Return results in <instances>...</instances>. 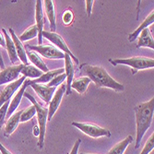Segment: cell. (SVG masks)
<instances>
[{
  "instance_id": "obj_1",
  "label": "cell",
  "mask_w": 154,
  "mask_h": 154,
  "mask_svg": "<svg viewBox=\"0 0 154 154\" xmlns=\"http://www.w3.org/2000/svg\"><path fill=\"white\" fill-rule=\"evenodd\" d=\"M136 125H137V140L135 149H138L140 142L148 129L150 128L154 114V98L146 103H139L134 107Z\"/></svg>"
},
{
  "instance_id": "obj_2",
  "label": "cell",
  "mask_w": 154,
  "mask_h": 154,
  "mask_svg": "<svg viewBox=\"0 0 154 154\" xmlns=\"http://www.w3.org/2000/svg\"><path fill=\"white\" fill-rule=\"evenodd\" d=\"M80 70L88 77L91 81H93L99 88H108L116 91H123L125 87L112 78L103 66L82 64Z\"/></svg>"
},
{
  "instance_id": "obj_3",
  "label": "cell",
  "mask_w": 154,
  "mask_h": 154,
  "mask_svg": "<svg viewBox=\"0 0 154 154\" xmlns=\"http://www.w3.org/2000/svg\"><path fill=\"white\" fill-rule=\"evenodd\" d=\"M23 96L28 98V100H30L32 102V105L35 107L37 118H38V127H39V130H40L38 148L40 149H42L45 145V132H46V123H47V116H48V108L42 106L29 93L25 92Z\"/></svg>"
},
{
  "instance_id": "obj_4",
  "label": "cell",
  "mask_w": 154,
  "mask_h": 154,
  "mask_svg": "<svg viewBox=\"0 0 154 154\" xmlns=\"http://www.w3.org/2000/svg\"><path fill=\"white\" fill-rule=\"evenodd\" d=\"M109 62L114 65H125L132 68V74H136L139 70L153 68L154 59L143 57H134L130 58H120V59H109Z\"/></svg>"
},
{
  "instance_id": "obj_5",
  "label": "cell",
  "mask_w": 154,
  "mask_h": 154,
  "mask_svg": "<svg viewBox=\"0 0 154 154\" xmlns=\"http://www.w3.org/2000/svg\"><path fill=\"white\" fill-rule=\"evenodd\" d=\"M72 125L75 128H77L81 132H83L84 134H86L89 137H91L94 138L102 137H111V132L108 129L101 128L100 125H97L95 124L73 122Z\"/></svg>"
},
{
  "instance_id": "obj_6",
  "label": "cell",
  "mask_w": 154,
  "mask_h": 154,
  "mask_svg": "<svg viewBox=\"0 0 154 154\" xmlns=\"http://www.w3.org/2000/svg\"><path fill=\"white\" fill-rule=\"evenodd\" d=\"M27 49L34 51L38 54H40L42 57H44L48 59H64L65 58V54L61 52L59 49H57L55 46L51 45H36L32 46L30 45H27Z\"/></svg>"
},
{
  "instance_id": "obj_7",
  "label": "cell",
  "mask_w": 154,
  "mask_h": 154,
  "mask_svg": "<svg viewBox=\"0 0 154 154\" xmlns=\"http://www.w3.org/2000/svg\"><path fill=\"white\" fill-rule=\"evenodd\" d=\"M43 37H45V39H47L49 42L54 45V46H55L57 49H59L61 52H63L66 54H68L69 57H71L72 61H74L76 64H79V59L75 57V55L72 54V52L70 51V49L68 48L67 45L66 44V42L64 41V39L62 38V36L57 32H43Z\"/></svg>"
},
{
  "instance_id": "obj_8",
  "label": "cell",
  "mask_w": 154,
  "mask_h": 154,
  "mask_svg": "<svg viewBox=\"0 0 154 154\" xmlns=\"http://www.w3.org/2000/svg\"><path fill=\"white\" fill-rule=\"evenodd\" d=\"M22 65L23 64L10 66L8 67H5L4 69H2L0 71V86L16 81V79H18L20 74Z\"/></svg>"
},
{
  "instance_id": "obj_9",
  "label": "cell",
  "mask_w": 154,
  "mask_h": 154,
  "mask_svg": "<svg viewBox=\"0 0 154 154\" xmlns=\"http://www.w3.org/2000/svg\"><path fill=\"white\" fill-rule=\"evenodd\" d=\"M25 77H20L16 81L11 82L4 88V90L0 92V107H1L5 103L10 101L12 96L17 92V91L21 87L23 82L25 81Z\"/></svg>"
},
{
  "instance_id": "obj_10",
  "label": "cell",
  "mask_w": 154,
  "mask_h": 154,
  "mask_svg": "<svg viewBox=\"0 0 154 154\" xmlns=\"http://www.w3.org/2000/svg\"><path fill=\"white\" fill-rule=\"evenodd\" d=\"M30 82H31V79H26L25 81L23 82V84L21 85V87L17 91V92L14 94V98L9 101V105H8V113H7V116L9 118L14 113H15V111L17 110V108L19 107L20 102H21V99L24 95V93L26 92V89L27 87L30 86Z\"/></svg>"
},
{
  "instance_id": "obj_11",
  "label": "cell",
  "mask_w": 154,
  "mask_h": 154,
  "mask_svg": "<svg viewBox=\"0 0 154 154\" xmlns=\"http://www.w3.org/2000/svg\"><path fill=\"white\" fill-rule=\"evenodd\" d=\"M65 93H66V85L65 84H61V85L59 86V88L54 93V96L49 103L47 121H50L53 118V116H54V114L57 113V111L59 108V105H60L61 101H62V98H63Z\"/></svg>"
},
{
  "instance_id": "obj_12",
  "label": "cell",
  "mask_w": 154,
  "mask_h": 154,
  "mask_svg": "<svg viewBox=\"0 0 154 154\" xmlns=\"http://www.w3.org/2000/svg\"><path fill=\"white\" fill-rule=\"evenodd\" d=\"M30 86L34 90L37 95L43 100L45 103H49L51 99L54 96V93L57 91V88L48 87L46 84H39V83H32V80L30 82Z\"/></svg>"
},
{
  "instance_id": "obj_13",
  "label": "cell",
  "mask_w": 154,
  "mask_h": 154,
  "mask_svg": "<svg viewBox=\"0 0 154 154\" xmlns=\"http://www.w3.org/2000/svg\"><path fill=\"white\" fill-rule=\"evenodd\" d=\"M65 74L66 77V94L70 95L71 94V83L74 79V73L75 68L74 64L72 62L71 57L68 54H65Z\"/></svg>"
},
{
  "instance_id": "obj_14",
  "label": "cell",
  "mask_w": 154,
  "mask_h": 154,
  "mask_svg": "<svg viewBox=\"0 0 154 154\" xmlns=\"http://www.w3.org/2000/svg\"><path fill=\"white\" fill-rule=\"evenodd\" d=\"M35 20H36V27L38 29V44L39 45H43V32H44V24H45V19H44V9H43V4L41 0L36 1V8H35Z\"/></svg>"
},
{
  "instance_id": "obj_15",
  "label": "cell",
  "mask_w": 154,
  "mask_h": 154,
  "mask_svg": "<svg viewBox=\"0 0 154 154\" xmlns=\"http://www.w3.org/2000/svg\"><path fill=\"white\" fill-rule=\"evenodd\" d=\"M9 33H10V36H11V39L13 41L14 45H15V47H16V52H17V55L19 59L22 62L23 65H28V60L27 58V54H26V48L25 46L22 45V43L20 42V40L19 39V37L15 34V32H14L13 29L9 28Z\"/></svg>"
},
{
  "instance_id": "obj_16",
  "label": "cell",
  "mask_w": 154,
  "mask_h": 154,
  "mask_svg": "<svg viewBox=\"0 0 154 154\" xmlns=\"http://www.w3.org/2000/svg\"><path fill=\"white\" fill-rule=\"evenodd\" d=\"M44 6L45 14L47 16V19L50 23V31L51 32H57V22H55V9H54V4L53 0H45Z\"/></svg>"
},
{
  "instance_id": "obj_17",
  "label": "cell",
  "mask_w": 154,
  "mask_h": 154,
  "mask_svg": "<svg viewBox=\"0 0 154 154\" xmlns=\"http://www.w3.org/2000/svg\"><path fill=\"white\" fill-rule=\"evenodd\" d=\"M147 47L149 49H154V40L149 28L144 29L138 35V42L137 44V48Z\"/></svg>"
},
{
  "instance_id": "obj_18",
  "label": "cell",
  "mask_w": 154,
  "mask_h": 154,
  "mask_svg": "<svg viewBox=\"0 0 154 154\" xmlns=\"http://www.w3.org/2000/svg\"><path fill=\"white\" fill-rule=\"evenodd\" d=\"M22 113V110L18 111L17 113H14L7 121L5 125V130H4V136L8 137L14 131H15L18 128L19 124L20 123V116Z\"/></svg>"
},
{
  "instance_id": "obj_19",
  "label": "cell",
  "mask_w": 154,
  "mask_h": 154,
  "mask_svg": "<svg viewBox=\"0 0 154 154\" xmlns=\"http://www.w3.org/2000/svg\"><path fill=\"white\" fill-rule=\"evenodd\" d=\"M2 32H3L4 39H5V43H6V49L8 51V57H9V60L14 65V64H16L20 60L19 57H18V55H17L15 45H14L13 41L11 39V37L8 35V32L5 29H2Z\"/></svg>"
},
{
  "instance_id": "obj_20",
  "label": "cell",
  "mask_w": 154,
  "mask_h": 154,
  "mask_svg": "<svg viewBox=\"0 0 154 154\" xmlns=\"http://www.w3.org/2000/svg\"><path fill=\"white\" fill-rule=\"evenodd\" d=\"M26 54H27V58L29 61L32 62V64L36 66L38 69H40L41 71H43L44 73L48 71V67L45 65V63L44 62V60L42 59L38 54L34 51L29 50V49H26Z\"/></svg>"
},
{
  "instance_id": "obj_21",
  "label": "cell",
  "mask_w": 154,
  "mask_h": 154,
  "mask_svg": "<svg viewBox=\"0 0 154 154\" xmlns=\"http://www.w3.org/2000/svg\"><path fill=\"white\" fill-rule=\"evenodd\" d=\"M153 22H154V11L152 10L149 15H148V17L143 20V22L139 25L137 29L133 32H131L130 34H129V36H128V41L129 42H134L137 37H138V35H139V33H140L144 29H146V28H149V25H151V24H153Z\"/></svg>"
},
{
  "instance_id": "obj_22",
  "label": "cell",
  "mask_w": 154,
  "mask_h": 154,
  "mask_svg": "<svg viewBox=\"0 0 154 154\" xmlns=\"http://www.w3.org/2000/svg\"><path fill=\"white\" fill-rule=\"evenodd\" d=\"M63 73H65V68H58V69H54V70H48L47 72L44 73L38 79L32 80V83H39V84L49 83L53 79H54L57 76L63 74Z\"/></svg>"
},
{
  "instance_id": "obj_23",
  "label": "cell",
  "mask_w": 154,
  "mask_h": 154,
  "mask_svg": "<svg viewBox=\"0 0 154 154\" xmlns=\"http://www.w3.org/2000/svg\"><path fill=\"white\" fill-rule=\"evenodd\" d=\"M20 74L25 77L26 79H38L39 77H41L44 74L43 71H41L40 69H38L36 66H34L33 65H22L21 70H20Z\"/></svg>"
},
{
  "instance_id": "obj_24",
  "label": "cell",
  "mask_w": 154,
  "mask_h": 154,
  "mask_svg": "<svg viewBox=\"0 0 154 154\" xmlns=\"http://www.w3.org/2000/svg\"><path fill=\"white\" fill-rule=\"evenodd\" d=\"M90 83H91V79L88 77L78 78V79H73L71 83V89H74L79 94H82L87 91Z\"/></svg>"
},
{
  "instance_id": "obj_25",
  "label": "cell",
  "mask_w": 154,
  "mask_h": 154,
  "mask_svg": "<svg viewBox=\"0 0 154 154\" xmlns=\"http://www.w3.org/2000/svg\"><path fill=\"white\" fill-rule=\"evenodd\" d=\"M133 141V137L132 136H128L122 141L115 145L112 148L107 154H124L127 148L129 146V144Z\"/></svg>"
},
{
  "instance_id": "obj_26",
  "label": "cell",
  "mask_w": 154,
  "mask_h": 154,
  "mask_svg": "<svg viewBox=\"0 0 154 154\" xmlns=\"http://www.w3.org/2000/svg\"><path fill=\"white\" fill-rule=\"evenodd\" d=\"M35 37H38V29H37L36 25H32L30 28H28V29L20 36L19 39L22 43V42L32 40V39L35 38Z\"/></svg>"
},
{
  "instance_id": "obj_27",
  "label": "cell",
  "mask_w": 154,
  "mask_h": 154,
  "mask_svg": "<svg viewBox=\"0 0 154 154\" xmlns=\"http://www.w3.org/2000/svg\"><path fill=\"white\" fill-rule=\"evenodd\" d=\"M36 115V110L33 105H31L25 110H22V113L20 116V123H24L31 120Z\"/></svg>"
},
{
  "instance_id": "obj_28",
  "label": "cell",
  "mask_w": 154,
  "mask_h": 154,
  "mask_svg": "<svg viewBox=\"0 0 154 154\" xmlns=\"http://www.w3.org/2000/svg\"><path fill=\"white\" fill-rule=\"evenodd\" d=\"M153 149H154V133H152L148 138V140L146 141L140 154H149L153 150Z\"/></svg>"
},
{
  "instance_id": "obj_29",
  "label": "cell",
  "mask_w": 154,
  "mask_h": 154,
  "mask_svg": "<svg viewBox=\"0 0 154 154\" xmlns=\"http://www.w3.org/2000/svg\"><path fill=\"white\" fill-rule=\"evenodd\" d=\"M66 79V74L63 73V74H60L58 76H57L54 79H53L49 83H47L46 85L48 87H52V88H57V86H60L61 84L63 83V81Z\"/></svg>"
},
{
  "instance_id": "obj_30",
  "label": "cell",
  "mask_w": 154,
  "mask_h": 154,
  "mask_svg": "<svg viewBox=\"0 0 154 154\" xmlns=\"http://www.w3.org/2000/svg\"><path fill=\"white\" fill-rule=\"evenodd\" d=\"M9 105V101L5 103L1 107H0V130H1L3 125L5 124V119L7 117V113H8V109Z\"/></svg>"
},
{
  "instance_id": "obj_31",
  "label": "cell",
  "mask_w": 154,
  "mask_h": 154,
  "mask_svg": "<svg viewBox=\"0 0 154 154\" xmlns=\"http://www.w3.org/2000/svg\"><path fill=\"white\" fill-rule=\"evenodd\" d=\"M74 20V14L71 10H66L64 13H63V15H62V20L63 22L66 24V25H69V24H71L72 21Z\"/></svg>"
},
{
  "instance_id": "obj_32",
  "label": "cell",
  "mask_w": 154,
  "mask_h": 154,
  "mask_svg": "<svg viewBox=\"0 0 154 154\" xmlns=\"http://www.w3.org/2000/svg\"><path fill=\"white\" fill-rule=\"evenodd\" d=\"M86 2V12L88 14V16L91 17V11H92V7H93V2L92 0H87Z\"/></svg>"
},
{
  "instance_id": "obj_33",
  "label": "cell",
  "mask_w": 154,
  "mask_h": 154,
  "mask_svg": "<svg viewBox=\"0 0 154 154\" xmlns=\"http://www.w3.org/2000/svg\"><path fill=\"white\" fill-rule=\"evenodd\" d=\"M80 143H81V139H78V140L75 142V144L73 146V149H71V151H70V153H69V154H78Z\"/></svg>"
},
{
  "instance_id": "obj_34",
  "label": "cell",
  "mask_w": 154,
  "mask_h": 154,
  "mask_svg": "<svg viewBox=\"0 0 154 154\" xmlns=\"http://www.w3.org/2000/svg\"><path fill=\"white\" fill-rule=\"evenodd\" d=\"M0 152H1V154H12L8 149H7L1 143H0Z\"/></svg>"
},
{
  "instance_id": "obj_35",
  "label": "cell",
  "mask_w": 154,
  "mask_h": 154,
  "mask_svg": "<svg viewBox=\"0 0 154 154\" xmlns=\"http://www.w3.org/2000/svg\"><path fill=\"white\" fill-rule=\"evenodd\" d=\"M32 133H33L34 137H39V135H40V130H39V127H38V125H34V127H33Z\"/></svg>"
},
{
  "instance_id": "obj_36",
  "label": "cell",
  "mask_w": 154,
  "mask_h": 154,
  "mask_svg": "<svg viewBox=\"0 0 154 154\" xmlns=\"http://www.w3.org/2000/svg\"><path fill=\"white\" fill-rule=\"evenodd\" d=\"M0 46L2 47H6V43H5V39H4V36L2 35V33L0 32Z\"/></svg>"
},
{
  "instance_id": "obj_37",
  "label": "cell",
  "mask_w": 154,
  "mask_h": 154,
  "mask_svg": "<svg viewBox=\"0 0 154 154\" xmlns=\"http://www.w3.org/2000/svg\"><path fill=\"white\" fill-rule=\"evenodd\" d=\"M0 67H1L2 69L5 68V64H4V60H3V57H2L1 52H0Z\"/></svg>"
},
{
  "instance_id": "obj_38",
  "label": "cell",
  "mask_w": 154,
  "mask_h": 154,
  "mask_svg": "<svg viewBox=\"0 0 154 154\" xmlns=\"http://www.w3.org/2000/svg\"><path fill=\"white\" fill-rule=\"evenodd\" d=\"M80 154H92V153H80Z\"/></svg>"
}]
</instances>
